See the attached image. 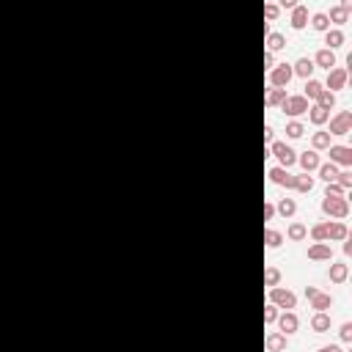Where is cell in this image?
<instances>
[{
  "label": "cell",
  "instance_id": "cell-2",
  "mask_svg": "<svg viewBox=\"0 0 352 352\" xmlns=\"http://www.w3.org/2000/svg\"><path fill=\"white\" fill-rule=\"evenodd\" d=\"M322 212L330 215V217H347L350 204H347V198H325L322 201Z\"/></svg>",
  "mask_w": 352,
  "mask_h": 352
},
{
  "label": "cell",
  "instance_id": "cell-41",
  "mask_svg": "<svg viewBox=\"0 0 352 352\" xmlns=\"http://www.w3.org/2000/svg\"><path fill=\"white\" fill-rule=\"evenodd\" d=\"M338 336L344 338V341H350V338H352V322H344V325H341V330H338Z\"/></svg>",
  "mask_w": 352,
  "mask_h": 352
},
{
  "label": "cell",
  "instance_id": "cell-3",
  "mask_svg": "<svg viewBox=\"0 0 352 352\" xmlns=\"http://www.w3.org/2000/svg\"><path fill=\"white\" fill-rule=\"evenodd\" d=\"M283 113H286V116H303V113H308V99L286 97L283 99Z\"/></svg>",
  "mask_w": 352,
  "mask_h": 352
},
{
  "label": "cell",
  "instance_id": "cell-43",
  "mask_svg": "<svg viewBox=\"0 0 352 352\" xmlns=\"http://www.w3.org/2000/svg\"><path fill=\"white\" fill-rule=\"evenodd\" d=\"M272 217H275V207L267 204V207H264V220H272Z\"/></svg>",
  "mask_w": 352,
  "mask_h": 352
},
{
  "label": "cell",
  "instance_id": "cell-40",
  "mask_svg": "<svg viewBox=\"0 0 352 352\" xmlns=\"http://www.w3.org/2000/svg\"><path fill=\"white\" fill-rule=\"evenodd\" d=\"M333 185H338V187H341V190H344V187H350L352 185V176H350V173H338V176H336V182H333Z\"/></svg>",
  "mask_w": 352,
  "mask_h": 352
},
{
  "label": "cell",
  "instance_id": "cell-17",
  "mask_svg": "<svg viewBox=\"0 0 352 352\" xmlns=\"http://www.w3.org/2000/svg\"><path fill=\"white\" fill-rule=\"evenodd\" d=\"M264 344H267L270 352H281L283 347H286V336H283V333H270Z\"/></svg>",
  "mask_w": 352,
  "mask_h": 352
},
{
  "label": "cell",
  "instance_id": "cell-28",
  "mask_svg": "<svg viewBox=\"0 0 352 352\" xmlns=\"http://www.w3.org/2000/svg\"><path fill=\"white\" fill-rule=\"evenodd\" d=\"M330 305H333L330 295H317L314 300H311V308H317V311H325V308H330Z\"/></svg>",
  "mask_w": 352,
  "mask_h": 352
},
{
  "label": "cell",
  "instance_id": "cell-21",
  "mask_svg": "<svg viewBox=\"0 0 352 352\" xmlns=\"http://www.w3.org/2000/svg\"><path fill=\"white\" fill-rule=\"evenodd\" d=\"M325 44H327L325 50L341 47V44H344V33H341V30H327V36H325Z\"/></svg>",
  "mask_w": 352,
  "mask_h": 352
},
{
  "label": "cell",
  "instance_id": "cell-25",
  "mask_svg": "<svg viewBox=\"0 0 352 352\" xmlns=\"http://www.w3.org/2000/svg\"><path fill=\"white\" fill-rule=\"evenodd\" d=\"M311 110V121L314 124H325L327 118H330V110H325V108H319V105H314V108H308Z\"/></svg>",
  "mask_w": 352,
  "mask_h": 352
},
{
  "label": "cell",
  "instance_id": "cell-32",
  "mask_svg": "<svg viewBox=\"0 0 352 352\" xmlns=\"http://www.w3.org/2000/svg\"><path fill=\"white\" fill-rule=\"evenodd\" d=\"M278 281H281V272H278L275 267H267V270H264V283H267L270 289H272V286H278Z\"/></svg>",
  "mask_w": 352,
  "mask_h": 352
},
{
  "label": "cell",
  "instance_id": "cell-38",
  "mask_svg": "<svg viewBox=\"0 0 352 352\" xmlns=\"http://www.w3.org/2000/svg\"><path fill=\"white\" fill-rule=\"evenodd\" d=\"M325 198H344V190L338 185H327V190H325Z\"/></svg>",
  "mask_w": 352,
  "mask_h": 352
},
{
  "label": "cell",
  "instance_id": "cell-9",
  "mask_svg": "<svg viewBox=\"0 0 352 352\" xmlns=\"http://www.w3.org/2000/svg\"><path fill=\"white\" fill-rule=\"evenodd\" d=\"M330 162L352 165V149L350 146H330Z\"/></svg>",
  "mask_w": 352,
  "mask_h": 352
},
{
  "label": "cell",
  "instance_id": "cell-18",
  "mask_svg": "<svg viewBox=\"0 0 352 352\" xmlns=\"http://www.w3.org/2000/svg\"><path fill=\"white\" fill-rule=\"evenodd\" d=\"M300 165H303V171H305V173L317 171V168H319V157H317V152H305V154H300Z\"/></svg>",
  "mask_w": 352,
  "mask_h": 352
},
{
  "label": "cell",
  "instance_id": "cell-8",
  "mask_svg": "<svg viewBox=\"0 0 352 352\" xmlns=\"http://www.w3.org/2000/svg\"><path fill=\"white\" fill-rule=\"evenodd\" d=\"M270 179L272 185H281V187H295V176H292L286 168H270Z\"/></svg>",
  "mask_w": 352,
  "mask_h": 352
},
{
  "label": "cell",
  "instance_id": "cell-42",
  "mask_svg": "<svg viewBox=\"0 0 352 352\" xmlns=\"http://www.w3.org/2000/svg\"><path fill=\"white\" fill-rule=\"evenodd\" d=\"M264 17H267V20H275V17H278V6L267 3V6H264Z\"/></svg>",
  "mask_w": 352,
  "mask_h": 352
},
{
  "label": "cell",
  "instance_id": "cell-15",
  "mask_svg": "<svg viewBox=\"0 0 352 352\" xmlns=\"http://www.w3.org/2000/svg\"><path fill=\"white\" fill-rule=\"evenodd\" d=\"M278 325H281L283 336H289V333H295V330H297V317L292 314V311H286L283 317H278Z\"/></svg>",
  "mask_w": 352,
  "mask_h": 352
},
{
  "label": "cell",
  "instance_id": "cell-31",
  "mask_svg": "<svg viewBox=\"0 0 352 352\" xmlns=\"http://www.w3.org/2000/svg\"><path fill=\"white\" fill-rule=\"evenodd\" d=\"M278 212H281L283 217H292V215L297 212V204H295L292 198H283L281 204H278Z\"/></svg>",
  "mask_w": 352,
  "mask_h": 352
},
{
  "label": "cell",
  "instance_id": "cell-34",
  "mask_svg": "<svg viewBox=\"0 0 352 352\" xmlns=\"http://www.w3.org/2000/svg\"><path fill=\"white\" fill-rule=\"evenodd\" d=\"M311 237L317 242H325L327 240V223H317V226H311Z\"/></svg>",
  "mask_w": 352,
  "mask_h": 352
},
{
  "label": "cell",
  "instance_id": "cell-47",
  "mask_svg": "<svg viewBox=\"0 0 352 352\" xmlns=\"http://www.w3.org/2000/svg\"><path fill=\"white\" fill-rule=\"evenodd\" d=\"M319 352H344V350H341V347H336V344H330V347H322Z\"/></svg>",
  "mask_w": 352,
  "mask_h": 352
},
{
  "label": "cell",
  "instance_id": "cell-16",
  "mask_svg": "<svg viewBox=\"0 0 352 352\" xmlns=\"http://www.w3.org/2000/svg\"><path fill=\"white\" fill-rule=\"evenodd\" d=\"M327 275H330L333 283H344L347 275H350V267H347V264H330V272H327Z\"/></svg>",
  "mask_w": 352,
  "mask_h": 352
},
{
  "label": "cell",
  "instance_id": "cell-36",
  "mask_svg": "<svg viewBox=\"0 0 352 352\" xmlns=\"http://www.w3.org/2000/svg\"><path fill=\"white\" fill-rule=\"evenodd\" d=\"M286 234H289V240H303V237H305V226H303V223H292Z\"/></svg>",
  "mask_w": 352,
  "mask_h": 352
},
{
  "label": "cell",
  "instance_id": "cell-12",
  "mask_svg": "<svg viewBox=\"0 0 352 352\" xmlns=\"http://www.w3.org/2000/svg\"><path fill=\"white\" fill-rule=\"evenodd\" d=\"M305 25H308V8H305V6H295V8H292V28L303 30Z\"/></svg>",
  "mask_w": 352,
  "mask_h": 352
},
{
  "label": "cell",
  "instance_id": "cell-6",
  "mask_svg": "<svg viewBox=\"0 0 352 352\" xmlns=\"http://www.w3.org/2000/svg\"><path fill=\"white\" fill-rule=\"evenodd\" d=\"M270 80H272V85L275 88H286L292 80V66H286V63H278V66H272V75H270Z\"/></svg>",
  "mask_w": 352,
  "mask_h": 352
},
{
  "label": "cell",
  "instance_id": "cell-5",
  "mask_svg": "<svg viewBox=\"0 0 352 352\" xmlns=\"http://www.w3.org/2000/svg\"><path fill=\"white\" fill-rule=\"evenodd\" d=\"M270 154H275L278 160H281V168H289V165H295V152H292V146H286V143H272L270 146Z\"/></svg>",
  "mask_w": 352,
  "mask_h": 352
},
{
  "label": "cell",
  "instance_id": "cell-14",
  "mask_svg": "<svg viewBox=\"0 0 352 352\" xmlns=\"http://www.w3.org/2000/svg\"><path fill=\"white\" fill-rule=\"evenodd\" d=\"M311 327H314L317 333H327L330 330V317H327L325 311H317V314L311 317Z\"/></svg>",
  "mask_w": 352,
  "mask_h": 352
},
{
  "label": "cell",
  "instance_id": "cell-39",
  "mask_svg": "<svg viewBox=\"0 0 352 352\" xmlns=\"http://www.w3.org/2000/svg\"><path fill=\"white\" fill-rule=\"evenodd\" d=\"M264 322H267V325L278 322V308H275V305H267V308H264Z\"/></svg>",
  "mask_w": 352,
  "mask_h": 352
},
{
  "label": "cell",
  "instance_id": "cell-23",
  "mask_svg": "<svg viewBox=\"0 0 352 352\" xmlns=\"http://www.w3.org/2000/svg\"><path fill=\"white\" fill-rule=\"evenodd\" d=\"M347 14H350V3H341V6H336L330 11L327 20H330V22H347Z\"/></svg>",
  "mask_w": 352,
  "mask_h": 352
},
{
  "label": "cell",
  "instance_id": "cell-24",
  "mask_svg": "<svg viewBox=\"0 0 352 352\" xmlns=\"http://www.w3.org/2000/svg\"><path fill=\"white\" fill-rule=\"evenodd\" d=\"M281 47H286V39L281 33H267V53H275Z\"/></svg>",
  "mask_w": 352,
  "mask_h": 352
},
{
  "label": "cell",
  "instance_id": "cell-35",
  "mask_svg": "<svg viewBox=\"0 0 352 352\" xmlns=\"http://www.w3.org/2000/svg\"><path fill=\"white\" fill-rule=\"evenodd\" d=\"M319 108H325V110H330L333 105H336V94H330V91H322V97L317 99Z\"/></svg>",
  "mask_w": 352,
  "mask_h": 352
},
{
  "label": "cell",
  "instance_id": "cell-10",
  "mask_svg": "<svg viewBox=\"0 0 352 352\" xmlns=\"http://www.w3.org/2000/svg\"><path fill=\"white\" fill-rule=\"evenodd\" d=\"M344 83H347V72L344 69H330L327 72V88H330V94L336 88H344ZM325 88V91H327Z\"/></svg>",
  "mask_w": 352,
  "mask_h": 352
},
{
  "label": "cell",
  "instance_id": "cell-22",
  "mask_svg": "<svg viewBox=\"0 0 352 352\" xmlns=\"http://www.w3.org/2000/svg\"><path fill=\"white\" fill-rule=\"evenodd\" d=\"M295 190H300V193H311V190H314V179H311L308 173L295 176Z\"/></svg>",
  "mask_w": 352,
  "mask_h": 352
},
{
  "label": "cell",
  "instance_id": "cell-1",
  "mask_svg": "<svg viewBox=\"0 0 352 352\" xmlns=\"http://www.w3.org/2000/svg\"><path fill=\"white\" fill-rule=\"evenodd\" d=\"M270 300H272V305H281V308H295V303H297V297H295V292H289V289H281V286H272L270 289Z\"/></svg>",
  "mask_w": 352,
  "mask_h": 352
},
{
  "label": "cell",
  "instance_id": "cell-45",
  "mask_svg": "<svg viewBox=\"0 0 352 352\" xmlns=\"http://www.w3.org/2000/svg\"><path fill=\"white\" fill-rule=\"evenodd\" d=\"M272 132H275L272 127H264V140H267V143H272Z\"/></svg>",
  "mask_w": 352,
  "mask_h": 352
},
{
  "label": "cell",
  "instance_id": "cell-30",
  "mask_svg": "<svg viewBox=\"0 0 352 352\" xmlns=\"http://www.w3.org/2000/svg\"><path fill=\"white\" fill-rule=\"evenodd\" d=\"M264 242H267V248H281L283 237L278 234V231H272V228H267V231H264Z\"/></svg>",
  "mask_w": 352,
  "mask_h": 352
},
{
  "label": "cell",
  "instance_id": "cell-29",
  "mask_svg": "<svg viewBox=\"0 0 352 352\" xmlns=\"http://www.w3.org/2000/svg\"><path fill=\"white\" fill-rule=\"evenodd\" d=\"M311 143H314V149H330V135L327 132H314Z\"/></svg>",
  "mask_w": 352,
  "mask_h": 352
},
{
  "label": "cell",
  "instance_id": "cell-27",
  "mask_svg": "<svg viewBox=\"0 0 352 352\" xmlns=\"http://www.w3.org/2000/svg\"><path fill=\"white\" fill-rule=\"evenodd\" d=\"M286 99V88H270L267 91V105H283Z\"/></svg>",
  "mask_w": 352,
  "mask_h": 352
},
{
  "label": "cell",
  "instance_id": "cell-11",
  "mask_svg": "<svg viewBox=\"0 0 352 352\" xmlns=\"http://www.w3.org/2000/svg\"><path fill=\"white\" fill-rule=\"evenodd\" d=\"M314 63H317V66H322V69H327V72H330L333 66H336V53H333V50H319V53H317V58H314ZM317 66H314V69H317Z\"/></svg>",
  "mask_w": 352,
  "mask_h": 352
},
{
  "label": "cell",
  "instance_id": "cell-13",
  "mask_svg": "<svg viewBox=\"0 0 352 352\" xmlns=\"http://www.w3.org/2000/svg\"><path fill=\"white\" fill-rule=\"evenodd\" d=\"M292 75H300V77H305V80H311V75H314V61H311V58H300V61L292 66Z\"/></svg>",
  "mask_w": 352,
  "mask_h": 352
},
{
  "label": "cell",
  "instance_id": "cell-4",
  "mask_svg": "<svg viewBox=\"0 0 352 352\" xmlns=\"http://www.w3.org/2000/svg\"><path fill=\"white\" fill-rule=\"evenodd\" d=\"M350 130H352V113L350 110H341L330 121V135H347Z\"/></svg>",
  "mask_w": 352,
  "mask_h": 352
},
{
  "label": "cell",
  "instance_id": "cell-33",
  "mask_svg": "<svg viewBox=\"0 0 352 352\" xmlns=\"http://www.w3.org/2000/svg\"><path fill=\"white\" fill-rule=\"evenodd\" d=\"M311 25H314V30H327L330 28V20H327V14H314L311 17Z\"/></svg>",
  "mask_w": 352,
  "mask_h": 352
},
{
  "label": "cell",
  "instance_id": "cell-20",
  "mask_svg": "<svg viewBox=\"0 0 352 352\" xmlns=\"http://www.w3.org/2000/svg\"><path fill=\"white\" fill-rule=\"evenodd\" d=\"M322 91H325L322 83H317V80H308V83H305V97H303V99H319V97H322Z\"/></svg>",
  "mask_w": 352,
  "mask_h": 352
},
{
  "label": "cell",
  "instance_id": "cell-7",
  "mask_svg": "<svg viewBox=\"0 0 352 352\" xmlns=\"http://www.w3.org/2000/svg\"><path fill=\"white\" fill-rule=\"evenodd\" d=\"M308 259H314V262H330L333 259V248L330 245H325V242H317V245H311L308 248Z\"/></svg>",
  "mask_w": 352,
  "mask_h": 352
},
{
  "label": "cell",
  "instance_id": "cell-26",
  "mask_svg": "<svg viewBox=\"0 0 352 352\" xmlns=\"http://www.w3.org/2000/svg\"><path fill=\"white\" fill-rule=\"evenodd\" d=\"M319 176H322L327 185H333V182H336V176H338V171H336V165H333V162H327V165H319Z\"/></svg>",
  "mask_w": 352,
  "mask_h": 352
},
{
  "label": "cell",
  "instance_id": "cell-37",
  "mask_svg": "<svg viewBox=\"0 0 352 352\" xmlns=\"http://www.w3.org/2000/svg\"><path fill=\"white\" fill-rule=\"evenodd\" d=\"M286 135H289V138H300V135H303V124H300V121H289V124H286Z\"/></svg>",
  "mask_w": 352,
  "mask_h": 352
},
{
  "label": "cell",
  "instance_id": "cell-46",
  "mask_svg": "<svg viewBox=\"0 0 352 352\" xmlns=\"http://www.w3.org/2000/svg\"><path fill=\"white\" fill-rule=\"evenodd\" d=\"M317 295H319V292L314 289V286H305V297H308V300H314V297H317Z\"/></svg>",
  "mask_w": 352,
  "mask_h": 352
},
{
  "label": "cell",
  "instance_id": "cell-44",
  "mask_svg": "<svg viewBox=\"0 0 352 352\" xmlns=\"http://www.w3.org/2000/svg\"><path fill=\"white\" fill-rule=\"evenodd\" d=\"M264 66H267V69H272V66H275V58H272V53H264Z\"/></svg>",
  "mask_w": 352,
  "mask_h": 352
},
{
  "label": "cell",
  "instance_id": "cell-19",
  "mask_svg": "<svg viewBox=\"0 0 352 352\" xmlns=\"http://www.w3.org/2000/svg\"><path fill=\"white\" fill-rule=\"evenodd\" d=\"M327 240H347L344 223H327Z\"/></svg>",
  "mask_w": 352,
  "mask_h": 352
}]
</instances>
